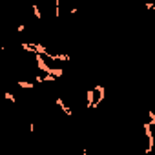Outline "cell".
<instances>
[{
  "label": "cell",
  "instance_id": "1",
  "mask_svg": "<svg viewBox=\"0 0 155 155\" xmlns=\"http://www.w3.org/2000/svg\"><path fill=\"white\" fill-rule=\"evenodd\" d=\"M104 95H106V88H104L102 84H99V86L93 88V104H91V110H95V108L104 101Z\"/></svg>",
  "mask_w": 155,
  "mask_h": 155
},
{
  "label": "cell",
  "instance_id": "2",
  "mask_svg": "<svg viewBox=\"0 0 155 155\" xmlns=\"http://www.w3.org/2000/svg\"><path fill=\"white\" fill-rule=\"evenodd\" d=\"M55 104H57V106H58V108L62 110V113H66L68 117H69V115L73 113V111H71V108H69V106H68V104L64 102V99H62V97H55Z\"/></svg>",
  "mask_w": 155,
  "mask_h": 155
},
{
  "label": "cell",
  "instance_id": "3",
  "mask_svg": "<svg viewBox=\"0 0 155 155\" xmlns=\"http://www.w3.org/2000/svg\"><path fill=\"white\" fill-rule=\"evenodd\" d=\"M31 9H33V17H35V18H38V20H42V18H44V13H42L40 6H38L37 2H35V4L31 6Z\"/></svg>",
  "mask_w": 155,
  "mask_h": 155
},
{
  "label": "cell",
  "instance_id": "4",
  "mask_svg": "<svg viewBox=\"0 0 155 155\" xmlns=\"http://www.w3.org/2000/svg\"><path fill=\"white\" fill-rule=\"evenodd\" d=\"M17 84H18V88H22V90H24V88H26V90H33V88H35V82H29V81H18Z\"/></svg>",
  "mask_w": 155,
  "mask_h": 155
},
{
  "label": "cell",
  "instance_id": "5",
  "mask_svg": "<svg viewBox=\"0 0 155 155\" xmlns=\"http://www.w3.org/2000/svg\"><path fill=\"white\" fill-rule=\"evenodd\" d=\"M4 99H6V101H9L11 104H17V97H15L11 91H4Z\"/></svg>",
  "mask_w": 155,
  "mask_h": 155
},
{
  "label": "cell",
  "instance_id": "6",
  "mask_svg": "<svg viewBox=\"0 0 155 155\" xmlns=\"http://www.w3.org/2000/svg\"><path fill=\"white\" fill-rule=\"evenodd\" d=\"M62 17V9H60V0H55V18Z\"/></svg>",
  "mask_w": 155,
  "mask_h": 155
},
{
  "label": "cell",
  "instance_id": "7",
  "mask_svg": "<svg viewBox=\"0 0 155 155\" xmlns=\"http://www.w3.org/2000/svg\"><path fill=\"white\" fill-rule=\"evenodd\" d=\"M17 31H18V33H24V31H26V24H18Z\"/></svg>",
  "mask_w": 155,
  "mask_h": 155
},
{
  "label": "cell",
  "instance_id": "8",
  "mask_svg": "<svg viewBox=\"0 0 155 155\" xmlns=\"http://www.w3.org/2000/svg\"><path fill=\"white\" fill-rule=\"evenodd\" d=\"M35 2H37V4H40V2H49V0H35Z\"/></svg>",
  "mask_w": 155,
  "mask_h": 155
}]
</instances>
